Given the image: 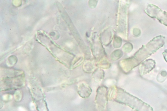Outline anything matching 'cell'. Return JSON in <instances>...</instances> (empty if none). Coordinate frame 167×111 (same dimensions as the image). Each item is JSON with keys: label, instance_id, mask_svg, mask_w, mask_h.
Instances as JSON below:
<instances>
[{"label": "cell", "instance_id": "1", "mask_svg": "<svg viewBox=\"0 0 167 111\" xmlns=\"http://www.w3.org/2000/svg\"><path fill=\"white\" fill-rule=\"evenodd\" d=\"M115 100L121 104L128 106L137 111H153L149 105L122 89H117Z\"/></svg>", "mask_w": 167, "mask_h": 111}, {"label": "cell", "instance_id": "2", "mask_svg": "<svg viewBox=\"0 0 167 111\" xmlns=\"http://www.w3.org/2000/svg\"><path fill=\"white\" fill-rule=\"evenodd\" d=\"M107 90L106 88L104 86L99 87L97 90L96 102L98 104H100L101 101V105H103V107L105 106L107 102Z\"/></svg>", "mask_w": 167, "mask_h": 111}, {"label": "cell", "instance_id": "3", "mask_svg": "<svg viewBox=\"0 0 167 111\" xmlns=\"http://www.w3.org/2000/svg\"><path fill=\"white\" fill-rule=\"evenodd\" d=\"M78 92L80 96L83 98L89 97L92 90L88 85L85 83H81L79 85Z\"/></svg>", "mask_w": 167, "mask_h": 111}]
</instances>
